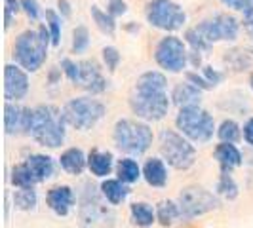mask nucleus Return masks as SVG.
I'll list each match as a JSON object with an SVG mask.
<instances>
[{
  "label": "nucleus",
  "mask_w": 253,
  "mask_h": 228,
  "mask_svg": "<svg viewBox=\"0 0 253 228\" xmlns=\"http://www.w3.org/2000/svg\"><path fill=\"white\" fill-rule=\"evenodd\" d=\"M154 61L156 65L171 75L183 73L189 65V50L187 42H183L175 35H166L158 40L154 48Z\"/></svg>",
  "instance_id": "9d476101"
},
{
  "label": "nucleus",
  "mask_w": 253,
  "mask_h": 228,
  "mask_svg": "<svg viewBox=\"0 0 253 228\" xmlns=\"http://www.w3.org/2000/svg\"><path fill=\"white\" fill-rule=\"evenodd\" d=\"M200 101H202V89L192 86L190 82H181L171 89V103L177 105L179 109L200 107Z\"/></svg>",
  "instance_id": "f3484780"
},
{
  "label": "nucleus",
  "mask_w": 253,
  "mask_h": 228,
  "mask_svg": "<svg viewBox=\"0 0 253 228\" xmlns=\"http://www.w3.org/2000/svg\"><path fill=\"white\" fill-rule=\"evenodd\" d=\"M217 194L223 196L225 200H236L240 189H238V183L234 181V177L230 175V171H221V177L217 181Z\"/></svg>",
  "instance_id": "c756f323"
},
{
  "label": "nucleus",
  "mask_w": 253,
  "mask_h": 228,
  "mask_svg": "<svg viewBox=\"0 0 253 228\" xmlns=\"http://www.w3.org/2000/svg\"><path fill=\"white\" fill-rule=\"evenodd\" d=\"M99 190H101L105 200L111 203V205L122 203L127 198V194H129L127 185H124L120 179H105L101 183V187H99Z\"/></svg>",
  "instance_id": "5701e85b"
},
{
  "label": "nucleus",
  "mask_w": 253,
  "mask_h": 228,
  "mask_svg": "<svg viewBox=\"0 0 253 228\" xmlns=\"http://www.w3.org/2000/svg\"><path fill=\"white\" fill-rule=\"evenodd\" d=\"M189 63L194 67V69H198L200 65H202V55L198 53V51H189Z\"/></svg>",
  "instance_id": "de8ad7c7"
},
{
  "label": "nucleus",
  "mask_w": 253,
  "mask_h": 228,
  "mask_svg": "<svg viewBox=\"0 0 253 228\" xmlns=\"http://www.w3.org/2000/svg\"><path fill=\"white\" fill-rule=\"evenodd\" d=\"M57 12L63 19H69L73 15V8H71V2L69 0H57Z\"/></svg>",
  "instance_id": "c03bdc74"
},
{
  "label": "nucleus",
  "mask_w": 253,
  "mask_h": 228,
  "mask_svg": "<svg viewBox=\"0 0 253 228\" xmlns=\"http://www.w3.org/2000/svg\"><path fill=\"white\" fill-rule=\"evenodd\" d=\"M219 2L234 12H240L246 19L253 17V0H219Z\"/></svg>",
  "instance_id": "e433bc0d"
},
{
  "label": "nucleus",
  "mask_w": 253,
  "mask_h": 228,
  "mask_svg": "<svg viewBox=\"0 0 253 228\" xmlns=\"http://www.w3.org/2000/svg\"><path fill=\"white\" fill-rule=\"evenodd\" d=\"M38 196L35 189H17L13 192V207L19 211H35Z\"/></svg>",
  "instance_id": "cd10ccee"
},
{
  "label": "nucleus",
  "mask_w": 253,
  "mask_h": 228,
  "mask_svg": "<svg viewBox=\"0 0 253 228\" xmlns=\"http://www.w3.org/2000/svg\"><path fill=\"white\" fill-rule=\"evenodd\" d=\"M63 118L67 126L75 127L78 131H88L95 127L103 120L107 113L105 105L99 99H93L91 95L73 97L63 105Z\"/></svg>",
  "instance_id": "0eeeda50"
},
{
  "label": "nucleus",
  "mask_w": 253,
  "mask_h": 228,
  "mask_svg": "<svg viewBox=\"0 0 253 228\" xmlns=\"http://www.w3.org/2000/svg\"><path fill=\"white\" fill-rule=\"evenodd\" d=\"M27 135H31L40 147L59 149L65 143L67 122L63 111L53 105H38L33 109Z\"/></svg>",
  "instance_id": "7ed1b4c3"
},
{
  "label": "nucleus",
  "mask_w": 253,
  "mask_h": 228,
  "mask_svg": "<svg viewBox=\"0 0 253 228\" xmlns=\"http://www.w3.org/2000/svg\"><path fill=\"white\" fill-rule=\"evenodd\" d=\"M80 63V82L78 86L88 91L89 95H99L107 89V78L103 76V71L97 61L93 59H84Z\"/></svg>",
  "instance_id": "4468645a"
},
{
  "label": "nucleus",
  "mask_w": 253,
  "mask_h": 228,
  "mask_svg": "<svg viewBox=\"0 0 253 228\" xmlns=\"http://www.w3.org/2000/svg\"><path fill=\"white\" fill-rule=\"evenodd\" d=\"M101 57H103V65L107 67L109 73H114V71L118 69L120 61H122L120 51L116 50L114 46H105V48L101 50Z\"/></svg>",
  "instance_id": "c9c22d12"
},
{
  "label": "nucleus",
  "mask_w": 253,
  "mask_h": 228,
  "mask_svg": "<svg viewBox=\"0 0 253 228\" xmlns=\"http://www.w3.org/2000/svg\"><path fill=\"white\" fill-rule=\"evenodd\" d=\"M12 185L17 187V189H33L37 185V179L33 177L29 165L23 162V164L13 165L12 169Z\"/></svg>",
  "instance_id": "7c9ffc66"
},
{
  "label": "nucleus",
  "mask_w": 253,
  "mask_h": 228,
  "mask_svg": "<svg viewBox=\"0 0 253 228\" xmlns=\"http://www.w3.org/2000/svg\"><path fill=\"white\" fill-rule=\"evenodd\" d=\"M50 46L51 35L46 23H42L37 31L27 29L19 33V37L13 42V61L27 73H37L46 63Z\"/></svg>",
  "instance_id": "f03ea898"
},
{
  "label": "nucleus",
  "mask_w": 253,
  "mask_h": 228,
  "mask_svg": "<svg viewBox=\"0 0 253 228\" xmlns=\"http://www.w3.org/2000/svg\"><path fill=\"white\" fill-rule=\"evenodd\" d=\"M175 127L181 135H185L190 143L204 145L213 139L217 133V126L213 116L202 107H187L179 109L175 116Z\"/></svg>",
  "instance_id": "423d86ee"
},
{
  "label": "nucleus",
  "mask_w": 253,
  "mask_h": 228,
  "mask_svg": "<svg viewBox=\"0 0 253 228\" xmlns=\"http://www.w3.org/2000/svg\"><path fill=\"white\" fill-rule=\"evenodd\" d=\"M46 203L55 215L67 217L69 211L73 209L75 205V192L71 187L67 185H59V187H53L48 190L46 194Z\"/></svg>",
  "instance_id": "dca6fc26"
},
{
  "label": "nucleus",
  "mask_w": 253,
  "mask_h": 228,
  "mask_svg": "<svg viewBox=\"0 0 253 228\" xmlns=\"http://www.w3.org/2000/svg\"><path fill=\"white\" fill-rule=\"evenodd\" d=\"M59 67H61L63 75L67 76L75 86H78V82H80V63H78V61H73V59H69V57H65V59H61Z\"/></svg>",
  "instance_id": "4c0bfd02"
},
{
  "label": "nucleus",
  "mask_w": 253,
  "mask_h": 228,
  "mask_svg": "<svg viewBox=\"0 0 253 228\" xmlns=\"http://www.w3.org/2000/svg\"><path fill=\"white\" fill-rule=\"evenodd\" d=\"M21 10V0H4V29L12 27L15 13Z\"/></svg>",
  "instance_id": "58836bf2"
},
{
  "label": "nucleus",
  "mask_w": 253,
  "mask_h": 228,
  "mask_svg": "<svg viewBox=\"0 0 253 228\" xmlns=\"http://www.w3.org/2000/svg\"><path fill=\"white\" fill-rule=\"evenodd\" d=\"M29 76L19 65L8 63L4 67V99L8 103H17L25 99L29 93Z\"/></svg>",
  "instance_id": "ddd939ff"
},
{
  "label": "nucleus",
  "mask_w": 253,
  "mask_h": 228,
  "mask_svg": "<svg viewBox=\"0 0 253 228\" xmlns=\"http://www.w3.org/2000/svg\"><path fill=\"white\" fill-rule=\"evenodd\" d=\"M185 42L190 46V50L198 51V53H208V51L213 48V44L204 37L196 27H192V29H187V31H185Z\"/></svg>",
  "instance_id": "2f4dec72"
},
{
  "label": "nucleus",
  "mask_w": 253,
  "mask_h": 228,
  "mask_svg": "<svg viewBox=\"0 0 253 228\" xmlns=\"http://www.w3.org/2000/svg\"><path fill=\"white\" fill-rule=\"evenodd\" d=\"M113 139L118 151L126 152L129 156H141L151 149L154 135L147 122L133 120V118H122L114 124Z\"/></svg>",
  "instance_id": "39448f33"
},
{
  "label": "nucleus",
  "mask_w": 253,
  "mask_h": 228,
  "mask_svg": "<svg viewBox=\"0 0 253 228\" xmlns=\"http://www.w3.org/2000/svg\"><path fill=\"white\" fill-rule=\"evenodd\" d=\"M177 219H181V209L179 203L173 200H162L156 205V221L162 227H171Z\"/></svg>",
  "instance_id": "bb28decb"
},
{
  "label": "nucleus",
  "mask_w": 253,
  "mask_h": 228,
  "mask_svg": "<svg viewBox=\"0 0 253 228\" xmlns=\"http://www.w3.org/2000/svg\"><path fill=\"white\" fill-rule=\"evenodd\" d=\"M242 135H244V131H242L240 124L236 120H230V118L223 120L217 127V137L221 139V143H232L234 145V143L240 141Z\"/></svg>",
  "instance_id": "c85d7f7f"
},
{
  "label": "nucleus",
  "mask_w": 253,
  "mask_h": 228,
  "mask_svg": "<svg viewBox=\"0 0 253 228\" xmlns=\"http://www.w3.org/2000/svg\"><path fill=\"white\" fill-rule=\"evenodd\" d=\"M21 12L25 13L31 21H37L40 17V4L38 0H21Z\"/></svg>",
  "instance_id": "a19ab883"
},
{
  "label": "nucleus",
  "mask_w": 253,
  "mask_h": 228,
  "mask_svg": "<svg viewBox=\"0 0 253 228\" xmlns=\"http://www.w3.org/2000/svg\"><path fill=\"white\" fill-rule=\"evenodd\" d=\"M89 46V31L86 25H78L73 31V53H84Z\"/></svg>",
  "instance_id": "f704fd0d"
},
{
  "label": "nucleus",
  "mask_w": 253,
  "mask_h": 228,
  "mask_svg": "<svg viewBox=\"0 0 253 228\" xmlns=\"http://www.w3.org/2000/svg\"><path fill=\"white\" fill-rule=\"evenodd\" d=\"M129 215H131V223L135 227L149 228L156 221V209H152L151 205L145 202H135L129 207Z\"/></svg>",
  "instance_id": "393cba45"
},
{
  "label": "nucleus",
  "mask_w": 253,
  "mask_h": 228,
  "mask_svg": "<svg viewBox=\"0 0 253 228\" xmlns=\"http://www.w3.org/2000/svg\"><path fill=\"white\" fill-rule=\"evenodd\" d=\"M116 175H118V179L124 185H133L143 175V167L131 156H126V158L118 160V164H116Z\"/></svg>",
  "instance_id": "b1692460"
},
{
  "label": "nucleus",
  "mask_w": 253,
  "mask_h": 228,
  "mask_svg": "<svg viewBox=\"0 0 253 228\" xmlns=\"http://www.w3.org/2000/svg\"><path fill=\"white\" fill-rule=\"evenodd\" d=\"M61 69H57V67H53V69H50V73H48V82L50 84H57L59 80H61Z\"/></svg>",
  "instance_id": "49530a36"
},
{
  "label": "nucleus",
  "mask_w": 253,
  "mask_h": 228,
  "mask_svg": "<svg viewBox=\"0 0 253 228\" xmlns=\"http://www.w3.org/2000/svg\"><path fill=\"white\" fill-rule=\"evenodd\" d=\"M114 167V158L109 151H93L88 154V169L91 171V175L99 179H105L107 175H111Z\"/></svg>",
  "instance_id": "412c9836"
},
{
  "label": "nucleus",
  "mask_w": 253,
  "mask_h": 228,
  "mask_svg": "<svg viewBox=\"0 0 253 228\" xmlns=\"http://www.w3.org/2000/svg\"><path fill=\"white\" fill-rule=\"evenodd\" d=\"M107 12L111 13L114 19L116 17H122L127 12L126 0H107Z\"/></svg>",
  "instance_id": "37998d69"
},
{
  "label": "nucleus",
  "mask_w": 253,
  "mask_h": 228,
  "mask_svg": "<svg viewBox=\"0 0 253 228\" xmlns=\"http://www.w3.org/2000/svg\"><path fill=\"white\" fill-rule=\"evenodd\" d=\"M168 78L160 71H145L135 80L129 95V109L143 122H160L171 107V95H168Z\"/></svg>",
  "instance_id": "f257e3e1"
},
{
  "label": "nucleus",
  "mask_w": 253,
  "mask_h": 228,
  "mask_svg": "<svg viewBox=\"0 0 253 228\" xmlns=\"http://www.w3.org/2000/svg\"><path fill=\"white\" fill-rule=\"evenodd\" d=\"M158 139H160V154L168 165L179 171L190 169L194 165L196 147L185 135H181L175 129H162Z\"/></svg>",
  "instance_id": "6e6552de"
},
{
  "label": "nucleus",
  "mask_w": 253,
  "mask_h": 228,
  "mask_svg": "<svg viewBox=\"0 0 253 228\" xmlns=\"http://www.w3.org/2000/svg\"><path fill=\"white\" fill-rule=\"evenodd\" d=\"M44 17H46V25H48V31L51 35V46L57 48L61 44V19L63 17L55 10H46Z\"/></svg>",
  "instance_id": "473e14b6"
},
{
  "label": "nucleus",
  "mask_w": 253,
  "mask_h": 228,
  "mask_svg": "<svg viewBox=\"0 0 253 228\" xmlns=\"http://www.w3.org/2000/svg\"><path fill=\"white\" fill-rule=\"evenodd\" d=\"M145 17L149 25L168 35H173L187 23L185 10L173 0H149L145 6Z\"/></svg>",
  "instance_id": "1a4fd4ad"
},
{
  "label": "nucleus",
  "mask_w": 253,
  "mask_h": 228,
  "mask_svg": "<svg viewBox=\"0 0 253 228\" xmlns=\"http://www.w3.org/2000/svg\"><path fill=\"white\" fill-rule=\"evenodd\" d=\"M177 203L181 209V221H192L210 211H215L219 207V198L204 187L192 185L179 192Z\"/></svg>",
  "instance_id": "9b49d317"
},
{
  "label": "nucleus",
  "mask_w": 253,
  "mask_h": 228,
  "mask_svg": "<svg viewBox=\"0 0 253 228\" xmlns=\"http://www.w3.org/2000/svg\"><path fill=\"white\" fill-rule=\"evenodd\" d=\"M89 15H91L95 27L101 31L103 35L114 37V33H116V19L107 10H101L99 6L93 4V6H89Z\"/></svg>",
  "instance_id": "a878e982"
},
{
  "label": "nucleus",
  "mask_w": 253,
  "mask_h": 228,
  "mask_svg": "<svg viewBox=\"0 0 253 228\" xmlns=\"http://www.w3.org/2000/svg\"><path fill=\"white\" fill-rule=\"evenodd\" d=\"M250 84H252V89H253V75H252V78H250Z\"/></svg>",
  "instance_id": "3c124183"
},
{
  "label": "nucleus",
  "mask_w": 253,
  "mask_h": 228,
  "mask_svg": "<svg viewBox=\"0 0 253 228\" xmlns=\"http://www.w3.org/2000/svg\"><path fill=\"white\" fill-rule=\"evenodd\" d=\"M246 29H248V33H250V35H252V38H253V17L246 19Z\"/></svg>",
  "instance_id": "8fccbe9b"
},
{
  "label": "nucleus",
  "mask_w": 253,
  "mask_h": 228,
  "mask_svg": "<svg viewBox=\"0 0 253 228\" xmlns=\"http://www.w3.org/2000/svg\"><path fill=\"white\" fill-rule=\"evenodd\" d=\"M143 179L154 189H164L168 185V167L162 158H149L143 165Z\"/></svg>",
  "instance_id": "aec40b11"
},
{
  "label": "nucleus",
  "mask_w": 253,
  "mask_h": 228,
  "mask_svg": "<svg viewBox=\"0 0 253 228\" xmlns=\"http://www.w3.org/2000/svg\"><path fill=\"white\" fill-rule=\"evenodd\" d=\"M25 164L29 165L33 177L37 179V183H44L46 179L53 177V173H55L53 158L46 156V154H31L25 160Z\"/></svg>",
  "instance_id": "4be33fe9"
},
{
  "label": "nucleus",
  "mask_w": 253,
  "mask_h": 228,
  "mask_svg": "<svg viewBox=\"0 0 253 228\" xmlns=\"http://www.w3.org/2000/svg\"><path fill=\"white\" fill-rule=\"evenodd\" d=\"M59 165L61 169L67 171L69 175H82L84 169L88 167V156L84 154L82 149L78 147H71L59 156Z\"/></svg>",
  "instance_id": "a211bd4d"
},
{
  "label": "nucleus",
  "mask_w": 253,
  "mask_h": 228,
  "mask_svg": "<svg viewBox=\"0 0 253 228\" xmlns=\"http://www.w3.org/2000/svg\"><path fill=\"white\" fill-rule=\"evenodd\" d=\"M185 78H187V82H190L192 86H196V88L202 89V91L213 89V86L204 78V75H198V73H194V71H187V73H185Z\"/></svg>",
  "instance_id": "ea45409f"
},
{
  "label": "nucleus",
  "mask_w": 253,
  "mask_h": 228,
  "mask_svg": "<svg viewBox=\"0 0 253 228\" xmlns=\"http://www.w3.org/2000/svg\"><path fill=\"white\" fill-rule=\"evenodd\" d=\"M225 63H228V67H232L234 71H246V69L252 67L253 59L252 55L246 53L244 50H232V51H227Z\"/></svg>",
  "instance_id": "72a5a7b5"
},
{
  "label": "nucleus",
  "mask_w": 253,
  "mask_h": 228,
  "mask_svg": "<svg viewBox=\"0 0 253 228\" xmlns=\"http://www.w3.org/2000/svg\"><path fill=\"white\" fill-rule=\"evenodd\" d=\"M124 29H126L127 33H139V29H141V27L137 25L135 21H129L127 25H124Z\"/></svg>",
  "instance_id": "09e8293b"
},
{
  "label": "nucleus",
  "mask_w": 253,
  "mask_h": 228,
  "mask_svg": "<svg viewBox=\"0 0 253 228\" xmlns=\"http://www.w3.org/2000/svg\"><path fill=\"white\" fill-rule=\"evenodd\" d=\"M244 141H246L250 147H253V116L244 124Z\"/></svg>",
  "instance_id": "a18cd8bd"
},
{
  "label": "nucleus",
  "mask_w": 253,
  "mask_h": 228,
  "mask_svg": "<svg viewBox=\"0 0 253 228\" xmlns=\"http://www.w3.org/2000/svg\"><path fill=\"white\" fill-rule=\"evenodd\" d=\"M31 114H33V109L6 101V105H4V129H6V133L8 135L25 133L27 135L29 124H31Z\"/></svg>",
  "instance_id": "2eb2a0df"
},
{
  "label": "nucleus",
  "mask_w": 253,
  "mask_h": 228,
  "mask_svg": "<svg viewBox=\"0 0 253 228\" xmlns=\"http://www.w3.org/2000/svg\"><path fill=\"white\" fill-rule=\"evenodd\" d=\"M196 29L208 38L211 44L215 42H234L240 35V21L230 13H215L200 21Z\"/></svg>",
  "instance_id": "f8f14e48"
},
{
  "label": "nucleus",
  "mask_w": 253,
  "mask_h": 228,
  "mask_svg": "<svg viewBox=\"0 0 253 228\" xmlns=\"http://www.w3.org/2000/svg\"><path fill=\"white\" fill-rule=\"evenodd\" d=\"M213 156L221 165V171H232V169L240 167L242 160H244L240 149L232 143H219L213 151Z\"/></svg>",
  "instance_id": "6ab92c4d"
},
{
  "label": "nucleus",
  "mask_w": 253,
  "mask_h": 228,
  "mask_svg": "<svg viewBox=\"0 0 253 228\" xmlns=\"http://www.w3.org/2000/svg\"><path fill=\"white\" fill-rule=\"evenodd\" d=\"M78 192V221L80 228H113L114 213L107 200L91 183H82Z\"/></svg>",
  "instance_id": "20e7f679"
},
{
  "label": "nucleus",
  "mask_w": 253,
  "mask_h": 228,
  "mask_svg": "<svg viewBox=\"0 0 253 228\" xmlns=\"http://www.w3.org/2000/svg\"><path fill=\"white\" fill-rule=\"evenodd\" d=\"M202 75L204 78L215 88V86H219L223 80H225V73H221V71H217V69H213V67H210V65H206L202 69Z\"/></svg>",
  "instance_id": "79ce46f5"
}]
</instances>
